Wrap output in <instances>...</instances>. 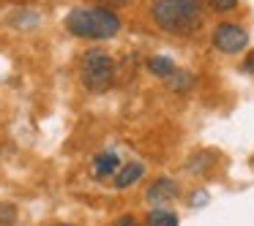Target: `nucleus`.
Listing matches in <instances>:
<instances>
[{"instance_id": "obj_2", "label": "nucleus", "mask_w": 254, "mask_h": 226, "mask_svg": "<svg viewBox=\"0 0 254 226\" xmlns=\"http://www.w3.org/2000/svg\"><path fill=\"white\" fill-rule=\"evenodd\" d=\"M66 28L71 30L77 39H93L104 41L118 36L121 30V17L110 11L107 6H79L66 17Z\"/></svg>"}, {"instance_id": "obj_7", "label": "nucleus", "mask_w": 254, "mask_h": 226, "mask_svg": "<svg viewBox=\"0 0 254 226\" xmlns=\"http://www.w3.org/2000/svg\"><path fill=\"white\" fill-rule=\"evenodd\" d=\"M145 175V166L139 164V161H131V164H126V166H121V172H118L115 177H112V185L115 188H128L131 182H137L139 177Z\"/></svg>"}, {"instance_id": "obj_9", "label": "nucleus", "mask_w": 254, "mask_h": 226, "mask_svg": "<svg viewBox=\"0 0 254 226\" xmlns=\"http://www.w3.org/2000/svg\"><path fill=\"white\" fill-rule=\"evenodd\" d=\"M148 226H178V215L170 213V210H153L148 215Z\"/></svg>"}, {"instance_id": "obj_8", "label": "nucleus", "mask_w": 254, "mask_h": 226, "mask_svg": "<svg viewBox=\"0 0 254 226\" xmlns=\"http://www.w3.org/2000/svg\"><path fill=\"white\" fill-rule=\"evenodd\" d=\"M148 71L150 74H156V77H161V79H170L172 74L178 71L175 68V63L170 60V57H164V55H153L148 60Z\"/></svg>"}, {"instance_id": "obj_5", "label": "nucleus", "mask_w": 254, "mask_h": 226, "mask_svg": "<svg viewBox=\"0 0 254 226\" xmlns=\"http://www.w3.org/2000/svg\"><path fill=\"white\" fill-rule=\"evenodd\" d=\"M178 196V182L170 180V177H161L153 185L148 188V202L150 204H167L170 199Z\"/></svg>"}, {"instance_id": "obj_11", "label": "nucleus", "mask_w": 254, "mask_h": 226, "mask_svg": "<svg viewBox=\"0 0 254 226\" xmlns=\"http://www.w3.org/2000/svg\"><path fill=\"white\" fill-rule=\"evenodd\" d=\"M238 0H210V6L216 8V11H230V8H235Z\"/></svg>"}, {"instance_id": "obj_3", "label": "nucleus", "mask_w": 254, "mask_h": 226, "mask_svg": "<svg viewBox=\"0 0 254 226\" xmlns=\"http://www.w3.org/2000/svg\"><path fill=\"white\" fill-rule=\"evenodd\" d=\"M79 74H82V85L88 90L104 93L115 79V60L104 49H88L79 63Z\"/></svg>"}, {"instance_id": "obj_14", "label": "nucleus", "mask_w": 254, "mask_h": 226, "mask_svg": "<svg viewBox=\"0 0 254 226\" xmlns=\"http://www.w3.org/2000/svg\"><path fill=\"white\" fill-rule=\"evenodd\" d=\"M101 3H107V8H115V6H123L126 0H101Z\"/></svg>"}, {"instance_id": "obj_13", "label": "nucleus", "mask_w": 254, "mask_h": 226, "mask_svg": "<svg viewBox=\"0 0 254 226\" xmlns=\"http://www.w3.org/2000/svg\"><path fill=\"white\" fill-rule=\"evenodd\" d=\"M243 71H246V74H254V55L249 57L246 63H243Z\"/></svg>"}, {"instance_id": "obj_4", "label": "nucleus", "mask_w": 254, "mask_h": 226, "mask_svg": "<svg viewBox=\"0 0 254 226\" xmlns=\"http://www.w3.org/2000/svg\"><path fill=\"white\" fill-rule=\"evenodd\" d=\"M213 46L224 55H238L249 46V33L235 22H221L213 28Z\"/></svg>"}, {"instance_id": "obj_15", "label": "nucleus", "mask_w": 254, "mask_h": 226, "mask_svg": "<svg viewBox=\"0 0 254 226\" xmlns=\"http://www.w3.org/2000/svg\"><path fill=\"white\" fill-rule=\"evenodd\" d=\"M55 226H71V224H55Z\"/></svg>"}, {"instance_id": "obj_6", "label": "nucleus", "mask_w": 254, "mask_h": 226, "mask_svg": "<svg viewBox=\"0 0 254 226\" xmlns=\"http://www.w3.org/2000/svg\"><path fill=\"white\" fill-rule=\"evenodd\" d=\"M121 172V158L115 153H101L93 161V175L96 177H115Z\"/></svg>"}, {"instance_id": "obj_10", "label": "nucleus", "mask_w": 254, "mask_h": 226, "mask_svg": "<svg viewBox=\"0 0 254 226\" xmlns=\"http://www.w3.org/2000/svg\"><path fill=\"white\" fill-rule=\"evenodd\" d=\"M167 82H170V88H175V90H186L189 85H191V77H189L186 71H175Z\"/></svg>"}, {"instance_id": "obj_1", "label": "nucleus", "mask_w": 254, "mask_h": 226, "mask_svg": "<svg viewBox=\"0 0 254 226\" xmlns=\"http://www.w3.org/2000/svg\"><path fill=\"white\" fill-rule=\"evenodd\" d=\"M150 14L153 22L172 36H191L205 19L199 0H153Z\"/></svg>"}, {"instance_id": "obj_12", "label": "nucleus", "mask_w": 254, "mask_h": 226, "mask_svg": "<svg viewBox=\"0 0 254 226\" xmlns=\"http://www.w3.org/2000/svg\"><path fill=\"white\" fill-rule=\"evenodd\" d=\"M115 226H137V221H134V218H118Z\"/></svg>"}]
</instances>
